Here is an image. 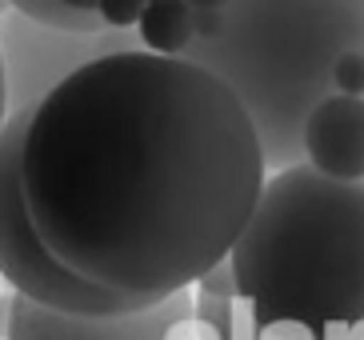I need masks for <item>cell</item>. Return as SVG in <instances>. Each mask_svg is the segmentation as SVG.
Here are the masks:
<instances>
[{"instance_id":"1","label":"cell","mask_w":364,"mask_h":340,"mask_svg":"<svg viewBox=\"0 0 364 340\" xmlns=\"http://www.w3.org/2000/svg\"><path fill=\"white\" fill-rule=\"evenodd\" d=\"M268 172L216 76L144 48L85 64L28 112L21 201L76 280L149 309L225 265Z\"/></svg>"},{"instance_id":"2","label":"cell","mask_w":364,"mask_h":340,"mask_svg":"<svg viewBox=\"0 0 364 340\" xmlns=\"http://www.w3.org/2000/svg\"><path fill=\"white\" fill-rule=\"evenodd\" d=\"M228 272L260 332L364 340V181H324L309 164L272 172Z\"/></svg>"},{"instance_id":"3","label":"cell","mask_w":364,"mask_h":340,"mask_svg":"<svg viewBox=\"0 0 364 340\" xmlns=\"http://www.w3.org/2000/svg\"><path fill=\"white\" fill-rule=\"evenodd\" d=\"M348 48H364V0H228L181 60L236 96L264 172H284L304 164L300 128L332 96V64Z\"/></svg>"},{"instance_id":"4","label":"cell","mask_w":364,"mask_h":340,"mask_svg":"<svg viewBox=\"0 0 364 340\" xmlns=\"http://www.w3.org/2000/svg\"><path fill=\"white\" fill-rule=\"evenodd\" d=\"M28 112H12L0 128V277L9 280V292H16L28 304L68 317H120L132 312L129 300L100 292V288L76 280L73 272L56 265L33 236V224L21 201V140Z\"/></svg>"},{"instance_id":"5","label":"cell","mask_w":364,"mask_h":340,"mask_svg":"<svg viewBox=\"0 0 364 340\" xmlns=\"http://www.w3.org/2000/svg\"><path fill=\"white\" fill-rule=\"evenodd\" d=\"M136 32L100 28V32H56L33 24L9 4L0 16V73H4V100L12 112H33L56 85H65L85 64L117 53H136Z\"/></svg>"},{"instance_id":"6","label":"cell","mask_w":364,"mask_h":340,"mask_svg":"<svg viewBox=\"0 0 364 340\" xmlns=\"http://www.w3.org/2000/svg\"><path fill=\"white\" fill-rule=\"evenodd\" d=\"M9 340H193V297L176 292L120 317H68L16 297Z\"/></svg>"},{"instance_id":"7","label":"cell","mask_w":364,"mask_h":340,"mask_svg":"<svg viewBox=\"0 0 364 340\" xmlns=\"http://www.w3.org/2000/svg\"><path fill=\"white\" fill-rule=\"evenodd\" d=\"M300 152L324 181L356 184L364 181V100L328 96L309 112L300 128Z\"/></svg>"},{"instance_id":"8","label":"cell","mask_w":364,"mask_h":340,"mask_svg":"<svg viewBox=\"0 0 364 340\" xmlns=\"http://www.w3.org/2000/svg\"><path fill=\"white\" fill-rule=\"evenodd\" d=\"M136 41L144 53L181 60L188 53V44L196 41L193 28V4L184 0H161V4H144L136 21Z\"/></svg>"},{"instance_id":"9","label":"cell","mask_w":364,"mask_h":340,"mask_svg":"<svg viewBox=\"0 0 364 340\" xmlns=\"http://www.w3.org/2000/svg\"><path fill=\"white\" fill-rule=\"evenodd\" d=\"M12 9L28 16L33 24H44V28L56 32H100L105 21H100L97 9H80V4H36V0H21Z\"/></svg>"},{"instance_id":"10","label":"cell","mask_w":364,"mask_h":340,"mask_svg":"<svg viewBox=\"0 0 364 340\" xmlns=\"http://www.w3.org/2000/svg\"><path fill=\"white\" fill-rule=\"evenodd\" d=\"M332 96L364 100V48H348L332 64Z\"/></svg>"},{"instance_id":"11","label":"cell","mask_w":364,"mask_h":340,"mask_svg":"<svg viewBox=\"0 0 364 340\" xmlns=\"http://www.w3.org/2000/svg\"><path fill=\"white\" fill-rule=\"evenodd\" d=\"M196 288H200V300L232 304V300H236V285H232V272H228V260H225V265H216L213 272H204V277L196 280Z\"/></svg>"},{"instance_id":"12","label":"cell","mask_w":364,"mask_h":340,"mask_svg":"<svg viewBox=\"0 0 364 340\" xmlns=\"http://www.w3.org/2000/svg\"><path fill=\"white\" fill-rule=\"evenodd\" d=\"M12 300H16V292L0 288V340H9V329H12Z\"/></svg>"},{"instance_id":"13","label":"cell","mask_w":364,"mask_h":340,"mask_svg":"<svg viewBox=\"0 0 364 340\" xmlns=\"http://www.w3.org/2000/svg\"><path fill=\"white\" fill-rule=\"evenodd\" d=\"M9 120V100H4V73H0V128Z\"/></svg>"},{"instance_id":"14","label":"cell","mask_w":364,"mask_h":340,"mask_svg":"<svg viewBox=\"0 0 364 340\" xmlns=\"http://www.w3.org/2000/svg\"><path fill=\"white\" fill-rule=\"evenodd\" d=\"M4 12H9V4H4V0H0V16H4Z\"/></svg>"}]
</instances>
